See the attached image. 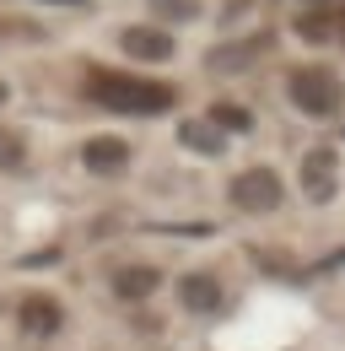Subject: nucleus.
I'll list each match as a JSON object with an SVG mask.
<instances>
[{
  "mask_svg": "<svg viewBox=\"0 0 345 351\" xmlns=\"http://www.w3.org/2000/svg\"><path fill=\"white\" fill-rule=\"evenodd\" d=\"M86 97L103 103L108 114H168L178 103V92L168 82H151V76H135V71H92Z\"/></svg>",
  "mask_w": 345,
  "mask_h": 351,
  "instance_id": "nucleus-1",
  "label": "nucleus"
},
{
  "mask_svg": "<svg viewBox=\"0 0 345 351\" xmlns=\"http://www.w3.org/2000/svg\"><path fill=\"white\" fill-rule=\"evenodd\" d=\"M286 97H292V108L307 114V119H335L345 103V87L335 71H324V65H297L292 76H286Z\"/></svg>",
  "mask_w": 345,
  "mask_h": 351,
  "instance_id": "nucleus-2",
  "label": "nucleus"
},
{
  "mask_svg": "<svg viewBox=\"0 0 345 351\" xmlns=\"http://www.w3.org/2000/svg\"><path fill=\"white\" fill-rule=\"evenodd\" d=\"M227 200H232L243 217H270V211L281 206V173H275V168H243V173L232 178Z\"/></svg>",
  "mask_w": 345,
  "mask_h": 351,
  "instance_id": "nucleus-3",
  "label": "nucleus"
},
{
  "mask_svg": "<svg viewBox=\"0 0 345 351\" xmlns=\"http://www.w3.org/2000/svg\"><path fill=\"white\" fill-rule=\"evenodd\" d=\"M302 200H313V206H329L335 200V184H340V157L329 152V146H318V152H307L302 157Z\"/></svg>",
  "mask_w": 345,
  "mask_h": 351,
  "instance_id": "nucleus-4",
  "label": "nucleus"
},
{
  "mask_svg": "<svg viewBox=\"0 0 345 351\" xmlns=\"http://www.w3.org/2000/svg\"><path fill=\"white\" fill-rule=\"evenodd\" d=\"M60 324H65V313H60V303H54L49 292H27V298L16 303V330L33 335V341H49Z\"/></svg>",
  "mask_w": 345,
  "mask_h": 351,
  "instance_id": "nucleus-5",
  "label": "nucleus"
},
{
  "mask_svg": "<svg viewBox=\"0 0 345 351\" xmlns=\"http://www.w3.org/2000/svg\"><path fill=\"white\" fill-rule=\"evenodd\" d=\"M119 49H125L129 60H146V65H162V60H172V33L168 27H140V22H135V27H125V33H119Z\"/></svg>",
  "mask_w": 345,
  "mask_h": 351,
  "instance_id": "nucleus-6",
  "label": "nucleus"
},
{
  "mask_svg": "<svg viewBox=\"0 0 345 351\" xmlns=\"http://www.w3.org/2000/svg\"><path fill=\"white\" fill-rule=\"evenodd\" d=\"M81 162H86V173L119 178L129 168V141H119V135H92L81 146Z\"/></svg>",
  "mask_w": 345,
  "mask_h": 351,
  "instance_id": "nucleus-7",
  "label": "nucleus"
},
{
  "mask_svg": "<svg viewBox=\"0 0 345 351\" xmlns=\"http://www.w3.org/2000/svg\"><path fill=\"white\" fill-rule=\"evenodd\" d=\"M221 298H227V292H221V281H216L211 270H189V276L178 281V303L189 308V313H216Z\"/></svg>",
  "mask_w": 345,
  "mask_h": 351,
  "instance_id": "nucleus-8",
  "label": "nucleus"
},
{
  "mask_svg": "<svg viewBox=\"0 0 345 351\" xmlns=\"http://www.w3.org/2000/svg\"><path fill=\"white\" fill-rule=\"evenodd\" d=\"M264 44H270L264 33H259V38H243V44H221V49H211V54H205V65H211V71H221V76H238V71H248L259 54H264Z\"/></svg>",
  "mask_w": 345,
  "mask_h": 351,
  "instance_id": "nucleus-9",
  "label": "nucleus"
},
{
  "mask_svg": "<svg viewBox=\"0 0 345 351\" xmlns=\"http://www.w3.org/2000/svg\"><path fill=\"white\" fill-rule=\"evenodd\" d=\"M157 287H162V276H157L151 265H119V270H114V298H125V303L151 298Z\"/></svg>",
  "mask_w": 345,
  "mask_h": 351,
  "instance_id": "nucleus-10",
  "label": "nucleus"
},
{
  "mask_svg": "<svg viewBox=\"0 0 345 351\" xmlns=\"http://www.w3.org/2000/svg\"><path fill=\"white\" fill-rule=\"evenodd\" d=\"M205 125H211V130H248V125H254V119H248V108H243V103H211V114H205Z\"/></svg>",
  "mask_w": 345,
  "mask_h": 351,
  "instance_id": "nucleus-11",
  "label": "nucleus"
},
{
  "mask_svg": "<svg viewBox=\"0 0 345 351\" xmlns=\"http://www.w3.org/2000/svg\"><path fill=\"white\" fill-rule=\"evenodd\" d=\"M27 168V141L16 130H0V173H22Z\"/></svg>",
  "mask_w": 345,
  "mask_h": 351,
  "instance_id": "nucleus-12",
  "label": "nucleus"
},
{
  "mask_svg": "<svg viewBox=\"0 0 345 351\" xmlns=\"http://www.w3.org/2000/svg\"><path fill=\"white\" fill-rule=\"evenodd\" d=\"M183 146H194V152H205V157H221V130H211L205 119H189V125H183Z\"/></svg>",
  "mask_w": 345,
  "mask_h": 351,
  "instance_id": "nucleus-13",
  "label": "nucleus"
},
{
  "mask_svg": "<svg viewBox=\"0 0 345 351\" xmlns=\"http://www.w3.org/2000/svg\"><path fill=\"white\" fill-rule=\"evenodd\" d=\"M297 33L307 38V44H329V38H335V22L318 16V11H307V16H297Z\"/></svg>",
  "mask_w": 345,
  "mask_h": 351,
  "instance_id": "nucleus-14",
  "label": "nucleus"
},
{
  "mask_svg": "<svg viewBox=\"0 0 345 351\" xmlns=\"http://www.w3.org/2000/svg\"><path fill=\"white\" fill-rule=\"evenodd\" d=\"M151 5H157V11H162V16H178V22H189V16H194V11H200V5H194V0H151Z\"/></svg>",
  "mask_w": 345,
  "mask_h": 351,
  "instance_id": "nucleus-15",
  "label": "nucleus"
},
{
  "mask_svg": "<svg viewBox=\"0 0 345 351\" xmlns=\"http://www.w3.org/2000/svg\"><path fill=\"white\" fill-rule=\"evenodd\" d=\"M5 97H11V87H5V82H0V108H5Z\"/></svg>",
  "mask_w": 345,
  "mask_h": 351,
  "instance_id": "nucleus-16",
  "label": "nucleus"
}]
</instances>
